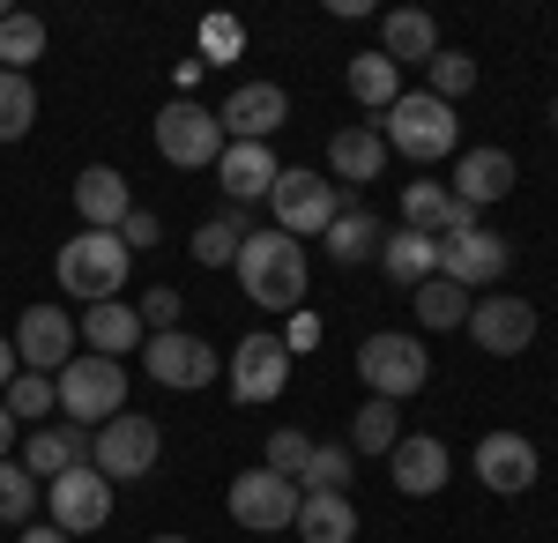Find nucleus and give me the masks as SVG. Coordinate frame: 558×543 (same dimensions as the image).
<instances>
[{"label":"nucleus","instance_id":"49","mask_svg":"<svg viewBox=\"0 0 558 543\" xmlns=\"http://www.w3.org/2000/svg\"><path fill=\"white\" fill-rule=\"evenodd\" d=\"M551 120H558V97H551Z\"/></svg>","mask_w":558,"mask_h":543},{"label":"nucleus","instance_id":"9","mask_svg":"<svg viewBox=\"0 0 558 543\" xmlns=\"http://www.w3.org/2000/svg\"><path fill=\"white\" fill-rule=\"evenodd\" d=\"M268 216H276V231L283 239H320L328 224H336V186L320 179V171H283L276 179V194H268Z\"/></svg>","mask_w":558,"mask_h":543},{"label":"nucleus","instance_id":"23","mask_svg":"<svg viewBox=\"0 0 558 543\" xmlns=\"http://www.w3.org/2000/svg\"><path fill=\"white\" fill-rule=\"evenodd\" d=\"M380 52L395 60V68H432V52H439L432 8H387L380 15Z\"/></svg>","mask_w":558,"mask_h":543},{"label":"nucleus","instance_id":"8","mask_svg":"<svg viewBox=\"0 0 558 543\" xmlns=\"http://www.w3.org/2000/svg\"><path fill=\"white\" fill-rule=\"evenodd\" d=\"M231 521L254 529V536L291 529V521H299V484L276 476V469H239V476H231Z\"/></svg>","mask_w":558,"mask_h":543},{"label":"nucleus","instance_id":"47","mask_svg":"<svg viewBox=\"0 0 558 543\" xmlns=\"http://www.w3.org/2000/svg\"><path fill=\"white\" fill-rule=\"evenodd\" d=\"M15 455V418H8V402H0V461Z\"/></svg>","mask_w":558,"mask_h":543},{"label":"nucleus","instance_id":"16","mask_svg":"<svg viewBox=\"0 0 558 543\" xmlns=\"http://www.w3.org/2000/svg\"><path fill=\"white\" fill-rule=\"evenodd\" d=\"M291 120V97L276 83H239L223 105H216V126H223V142H268L276 126Z\"/></svg>","mask_w":558,"mask_h":543},{"label":"nucleus","instance_id":"45","mask_svg":"<svg viewBox=\"0 0 558 543\" xmlns=\"http://www.w3.org/2000/svg\"><path fill=\"white\" fill-rule=\"evenodd\" d=\"M15 373H23V358H15V342H8V335H0V395H8V387H15Z\"/></svg>","mask_w":558,"mask_h":543},{"label":"nucleus","instance_id":"22","mask_svg":"<svg viewBox=\"0 0 558 543\" xmlns=\"http://www.w3.org/2000/svg\"><path fill=\"white\" fill-rule=\"evenodd\" d=\"M462 224H476V216L462 209V202H454V194H447L439 179H425V171H417V179L402 186V231H425V239H447V231H462Z\"/></svg>","mask_w":558,"mask_h":543},{"label":"nucleus","instance_id":"3","mask_svg":"<svg viewBox=\"0 0 558 543\" xmlns=\"http://www.w3.org/2000/svg\"><path fill=\"white\" fill-rule=\"evenodd\" d=\"M128 268H134V253L120 246V231H75L60 246V291L83 298V305H105V298H120Z\"/></svg>","mask_w":558,"mask_h":543},{"label":"nucleus","instance_id":"36","mask_svg":"<svg viewBox=\"0 0 558 543\" xmlns=\"http://www.w3.org/2000/svg\"><path fill=\"white\" fill-rule=\"evenodd\" d=\"M31 120H38V89H31V75H8V68H0V142H23Z\"/></svg>","mask_w":558,"mask_h":543},{"label":"nucleus","instance_id":"30","mask_svg":"<svg viewBox=\"0 0 558 543\" xmlns=\"http://www.w3.org/2000/svg\"><path fill=\"white\" fill-rule=\"evenodd\" d=\"M350 97H357L365 112H387V105L402 97V68H395L387 52H357V60H350Z\"/></svg>","mask_w":558,"mask_h":543},{"label":"nucleus","instance_id":"20","mask_svg":"<svg viewBox=\"0 0 558 543\" xmlns=\"http://www.w3.org/2000/svg\"><path fill=\"white\" fill-rule=\"evenodd\" d=\"M514 179H521V171H514L507 149H470V157H454V186H447V194L476 216V209H492V202H507Z\"/></svg>","mask_w":558,"mask_h":543},{"label":"nucleus","instance_id":"48","mask_svg":"<svg viewBox=\"0 0 558 543\" xmlns=\"http://www.w3.org/2000/svg\"><path fill=\"white\" fill-rule=\"evenodd\" d=\"M157 543H186V536H157Z\"/></svg>","mask_w":558,"mask_h":543},{"label":"nucleus","instance_id":"5","mask_svg":"<svg viewBox=\"0 0 558 543\" xmlns=\"http://www.w3.org/2000/svg\"><path fill=\"white\" fill-rule=\"evenodd\" d=\"M157 455H165V432L149 418H134V410H120L112 424L89 432V469H97L105 484H142V476L157 469Z\"/></svg>","mask_w":558,"mask_h":543},{"label":"nucleus","instance_id":"26","mask_svg":"<svg viewBox=\"0 0 558 543\" xmlns=\"http://www.w3.org/2000/svg\"><path fill=\"white\" fill-rule=\"evenodd\" d=\"M320 239H328V253H336L343 268H357V261H373V253H380L387 231H380V216L365 209V202H336V224H328Z\"/></svg>","mask_w":558,"mask_h":543},{"label":"nucleus","instance_id":"37","mask_svg":"<svg viewBox=\"0 0 558 543\" xmlns=\"http://www.w3.org/2000/svg\"><path fill=\"white\" fill-rule=\"evenodd\" d=\"M0 402H8V418H15V424H45V418H52V402H60V387H52L45 373H15V387H8Z\"/></svg>","mask_w":558,"mask_h":543},{"label":"nucleus","instance_id":"50","mask_svg":"<svg viewBox=\"0 0 558 543\" xmlns=\"http://www.w3.org/2000/svg\"><path fill=\"white\" fill-rule=\"evenodd\" d=\"M0 23H8V8H0Z\"/></svg>","mask_w":558,"mask_h":543},{"label":"nucleus","instance_id":"41","mask_svg":"<svg viewBox=\"0 0 558 543\" xmlns=\"http://www.w3.org/2000/svg\"><path fill=\"white\" fill-rule=\"evenodd\" d=\"M239 52H246L239 15H202V68H216V60H239Z\"/></svg>","mask_w":558,"mask_h":543},{"label":"nucleus","instance_id":"7","mask_svg":"<svg viewBox=\"0 0 558 543\" xmlns=\"http://www.w3.org/2000/svg\"><path fill=\"white\" fill-rule=\"evenodd\" d=\"M157 157L172 171H209L223 157V126H216L209 105H194V97H172L165 112H157Z\"/></svg>","mask_w":558,"mask_h":543},{"label":"nucleus","instance_id":"1","mask_svg":"<svg viewBox=\"0 0 558 543\" xmlns=\"http://www.w3.org/2000/svg\"><path fill=\"white\" fill-rule=\"evenodd\" d=\"M239 291L268 305V313H299L305 305V283H313V268H305V246L299 239H283L276 224L268 231H246V246H239Z\"/></svg>","mask_w":558,"mask_h":543},{"label":"nucleus","instance_id":"10","mask_svg":"<svg viewBox=\"0 0 558 543\" xmlns=\"http://www.w3.org/2000/svg\"><path fill=\"white\" fill-rule=\"evenodd\" d=\"M15 358H23V373H45V379H60L68 365H75V342H83V328L60 313V305H31L23 321H15Z\"/></svg>","mask_w":558,"mask_h":543},{"label":"nucleus","instance_id":"19","mask_svg":"<svg viewBox=\"0 0 558 543\" xmlns=\"http://www.w3.org/2000/svg\"><path fill=\"white\" fill-rule=\"evenodd\" d=\"M447 469H454V461H447V447H439L432 432H402L395 455H387V476H395L402 499H432V492L447 484Z\"/></svg>","mask_w":558,"mask_h":543},{"label":"nucleus","instance_id":"44","mask_svg":"<svg viewBox=\"0 0 558 543\" xmlns=\"http://www.w3.org/2000/svg\"><path fill=\"white\" fill-rule=\"evenodd\" d=\"M313 342H320V321H313V313H291V328H283V350H291V358H299V350H313Z\"/></svg>","mask_w":558,"mask_h":543},{"label":"nucleus","instance_id":"13","mask_svg":"<svg viewBox=\"0 0 558 543\" xmlns=\"http://www.w3.org/2000/svg\"><path fill=\"white\" fill-rule=\"evenodd\" d=\"M45 514H52V529L75 543L89 529H105V514H112V484L97 476V469H68V476H52V492H45Z\"/></svg>","mask_w":558,"mask_h":543},{"label":"nucleus","instance_id":"21","mask_svg":"<svg viewBox=\"0 0 558 543\" xmlns=\"http://www.w3.org/2000/svg\"><path fill=\"white\" fill-rule=\"evenodd\" d=\"M128 209H134L128 171H112V165L75 171V216H83V231H120V216H128Z\"/></svg>","mask_w":558,"mask_h":543},{"label":"nucleus","instance_id":"4","mask_svg":"<svg viewBox=\"0 0 558 543\" xmlns=\"http://www.w3.org/2000/svg\"><path fill=\"white\" fill-rule=\"evenodd\" d=\"M357 379L380 395V402H402V395H417L432 379V350L425 335H402V328H380L357 342Z\"/></svg>","mask_w":558,"mask_h":543},{"label":"nucleus","instance_id":"34","mask_svg":"<svg viewBox=\"0 0 558 543\" xmlns=\"http://www.w3.org/2000/svg\"><path fill=\"white\" fill-rule=\"evenodd\" d=\"M239 246H246L239 209H231V216H209V224L194 231V261H202V268H231V261H239Z\"/></svg>","mask_w":558,"mask_h":543},{"label":"nucleus","instance_id":"18","mask_svg":"<svg viewBox=\"0 0 558 543\" xmlns=\"http://www.w3.org/2000/svg\"><path fill=\"white\" fill-rule=\"evenodd\" d=\"M216 179H223V202H231V209H246V202H268V194H276L283 165H276V149H268V142H223Z\"/></svg>","mask_w":558,"mask_h":543},{"label":"nucleus","instance_id":"39","mask_svg":"<svg viewBox=\"0 0 558 543\" xmlns=\"http://www.w3.org/2000/svg\"><path fill=\"white\" fill-rule=\"evenodd\" d=\"M260 469H276V476H291V484H299L305 476V455H313V439H305L299 424H283V432H268V447H260Z\"/></svg>","mask_w":558,"mask_h":543},{"label":"nucleus","instance_id":"38","mask_svg":"<svg viewBox=\"0 0 558 543\" xmlns=\"http://www.w3.org/2000/svg\"><path fill=\"white\" fill-rule=\"evenodd\" d=\"M425 75H432V97H439V105H454V97H470V89H476V60H470V52H447V45H439Z\"/></svg>","mask_w":558,"mask_h":543},{"label":"nucleus","instance_id":"46","mask_svg":"<svg viewBox=\"0 0 558 543\" xmlns=\"http://www.w3.org/2000/svg\"><path fill=\"white\" fill-rule=\"evenodd\" d=\"M15 543H68V536H60L52 521H38V529H23V536H15Z\"/></svg>","mask_w":558,"mask_h":543},{"label":"nucleus","instance_id":"17","mask_svg":"<svg viewBox=\"0 0 558 543\" xmlns=\"http://www.w3.org/2000/svg\"><path fill=\"white\" fill-rule=\"evenodd\" d=\"M536 469H544V455H536L521 432H484V439H476V484H484V492H499V499L529 492V484H536Z\"/></svg>","mask_w":558,"mask_h":543},{"label":"nucleus","instance_id":"29","mask_svg":"<svg viewBox=\"0 0 558 543\" xmlns=\"http://www.w3.org/2000/svg\"><path fill=\"white\" fill-rule=\"evenodd\" d=\"M299 536L305 543H350L357 536V506H350V492H299Z\"/></svg>","mask_w":558,"mask_h":543},{"label":"nucleus","instance_id":"6","mask_svg":"<svg viewBox=\"0 0 558 543\" xmlns=\"http://www.w3.org/2000/svg\"><path fill=\"white\" fill-rule=\"evenodd\" d=\"M52 387H60V418L97 432V424L120 418V402H128V365L120 358H75Z\"/></svg>","mask_w":558,"mask_h":543},{"label":"nucleus","instance_id":"42","mask_svg":"<svg viewBox=\"0 0 558 543\" xmlns=\"http://www.w3.org/2000/svg\"><path fill=\"white\" fill-rule=\"evenodd\" d=\"M134 313H142V328H149V335H172L179 328V291H172V283H157Z\"/></svg>","mask_w":558,"mask_h":543},{"label":"nucleus","instance_id":"35","mask_svg":"<svg viewBox=\"0 0 558 543\" xmlns=\"http://www.w3.org/2000/svg\"><path fill=\"white\" fill-rule=\"evenodd\" d=\"M350 476H357V455H350V447H320V439H313L299 492H350Z\"/></svg>","mask_w":558,"mask_h":543},{"label":"nucleus","instance_id":"24","mask_svg":"<svg viewBox=\"0 0 558 543\" xmlns=\"http://www.w3.org/2000/svg\"><path fill=\"white\" fill-rule=\"evenodd\" d=\"M83 342H89V358H128L134 342H149V328H142V313L128 298H105V305L83 313Z\"/></svg>","mask_w":558,"mask_h":543},{"label":"nucleus","instance_id":"32","mask_svg":"<svg viewBox=\"0 0 558 543\" xmlns=\"http://www.w3.org/2000/svg\"><path fill=\"white\" fill-rule=\"evenodd\" d=\"M38 52H45V23L31 15V8H8V23H0V68L23 75Z\"/></svg>","mask_w":558,"mask_h":543},{"label":"nucleus","instance_id":"33","mask_svg":"<svg viewBox=\"0 0 558 543\" xmlns=\"http://www.w3.org/2000/svg\"><path fill=\"white\" fill-rule=\"evenodd\" d=\"M395 439H402V418H395V402H365L357 424H350V455H395Z\"/></svg>","mask_w":558,"mask_h":543},{"label":"nucleus","instance_id":"43","mask_svg":"<svg viewBox=\"0 0 558 543\" xmlns=\"http://www.w3.org/2000/svg\"><path fill=\"white\" fill-rule=\"evenodd\" d=\"M157 239H165V224H157L149 209H128V216H120V246H128V253H149Z\"/></svg>","mask_w":558,"mask_h":543},{"label":"nucleus","instance_id":"31","mask_svg":"<svg viewBox=\"0 0 558 543\" xmlns=\"http://www.w3.org/2000/svg\"><path fill=\"white\" fill-rule=\"evenodd\" d=\"M417 328H470V291L447 276L417 283Z\"/></svg>","mask_w":558,"mask_h":543},{"label":"nucleus","instance_id":"25","mask_svg":"<svg viewBox=\"0 0 558 543\" xmlns=\"http://www.w3.org/2000/svg\"><path fill=\"white\" fill-rule=\"evenodd\" d=\"M328 171L350 179V186L380 179V171H387V134H380V126H343V134L328 142Z\"/></svg>","mask_w":558,"mask_h":543},{"label":"nucleus","instance_id":"14","mask_svg":"<svg viewBox=\"0 0 558 543\" xmlns=\"http://www.w3.org/2000/svg\"><path fill=\"white\" fill-rule=\"evenodd\" d=\"M142 358H149V379L157 387H179V395H194V387H209L216 373H223V358H216L202 335H149L142 342Z\"/></svg>","mask_w":558,"mask_h":543},{"label":"nucleus","instance_id":"15","mask_svg":"<svg viewBox=\"0 0 558 543\" xmlns=\"http://www.w3.org/2000/svg\"><path fill=\"white\" fill-rule=\"evenodd\" d=\"M470 342L484 358H521L529 342H536V305L529 298H476L470 305Z\"/></svg>","mask_w":558,"mask_h":543},{"label":"nucleus","instance_id":"11","mask_svg":"<svg viewBox=\"0 0 558 543\" xmlns=\"http://www.w3.org/2000/svg\"><path fill=\"white\" fill-rule=\"evenodd\" d=\"M231 402H276L283 395V379H291V350H283V335H239V350H231Z\"/></svg>","mask_w":558,"mask_h":543},{"label":"nucleus","instance_id":"27","mask_svg":"<svg viewBox=\"0 0 558 543\" xmlns=\"http://www.w3.org/2000/svg\"><path fill=\"white\" fill-rule=\"evenodd\" d=\"M83 455H89L83 424H45V432H31V447H23V469L31 476H68V469H83Z\"/></svg>","mask_w":558,"mask_h":543},{"label":"nucleus","instance_id":"12","mask_svg":"<svg viewBox=\"0 0 558 543\" xmlns=\"http://www.w3.org/2000/svg\"><path fill=\"white\" fill-rule=\"evenodd\" d=\"M507 261H514V246H507L499 231H484V224H462V231H447V239H439V276H447V283H462V291L499 283V276H507Z\"/></svg>","mask_w":558,"mask_h":543},{"label":"nucleus","instance_id":"2","mask_svg":"<svg viewBox=\"0 0 558 543\" xmlns=\"http://www.w3.org/2000/svg\"><path fill=\"white\" fill-rule=\"evenodd\" d=\"M387 149L395 157H417V165H439V157H454V142H462V126H454V105H439L432 89H402L395 105H387Z\"/></svg>","mask_w":558,"mask_h":543},{"label":"nucleus","instance_id":"40","mask_svg":"<svg viewBox=\"0 0 558 543\" xmlns=\"http://www.w3.org/2000/svg\"><path fill=\"white\" fill-rule=\"evenodd\" d=\"M23 514H38V476L23 461H0V521H23Z\"/></svg>","mask_w":558,"mask_h":543},{"label":"nucleus","instance_id":"28","mask_svg":"<svg viewBox=\"0 0 558 543\" xmlns=\"http://www.w3.org/2000/svg\"><path fill=\"white\" fill-rule=\"evenodd\" d=\"M380 268L402 283V291H417V283L439 276V239H425V231H387L380 239Z\"/></svg>","mask_w":558,"mask_h":543}]
</instances>
